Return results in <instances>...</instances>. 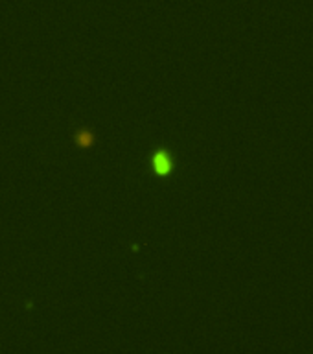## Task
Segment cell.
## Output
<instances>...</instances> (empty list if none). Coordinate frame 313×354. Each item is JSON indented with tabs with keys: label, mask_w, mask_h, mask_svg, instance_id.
<instances>
[{
	"label": "cell",
	"mask_w": 313,
	"mask_h": 354,
	"mask_svg": "<svg viewBox=\"0 0 313 354\" xmlns=\"http://www.w3.org/2000/svg\"><path fill=\"white\" fill-rule=\"evenodd\" d=\"M153 168L155 171L159 173V175H168L171 170V159L170 155H168V151H164V149H160V151H157L153 157Z\"/></svg>",
	"instance_id": "obj_1"
},
{
	"label": "cell",
	"mask_w": 313,
	"mask_h": 354,
	"mask_svg": "<svg viewBox=\"0 0 313 354\" xmlns=\"http://www.w3.org/2000/svg\"><path fill=\"white\" fill-rule=\"evenodd\" d=\"M91 140H92V138L89 137V135H85V137H80V142L83 144V146H87V144L91 142Z\"/></svg>",
	"instance_id": "obj_2"
}]
</instances>
